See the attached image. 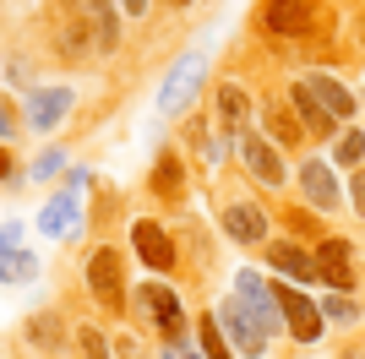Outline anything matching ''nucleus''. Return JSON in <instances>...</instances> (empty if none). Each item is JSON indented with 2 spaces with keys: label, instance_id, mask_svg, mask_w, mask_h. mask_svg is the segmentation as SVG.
<instances>
[{
  "label": "nucleus",
  "instance_id": "39448f33",
  "mask_svg": "<svg viewBox=\"0 0 365 359\" xmlns=\"http://www.w3.org/2000/svg\"><path fill=\"white\" fill-rule=\"evenodd\" d=\"M262 28L278 33V38H305V33L322 28V16L311 0H267L262 6Z\"/></svg>",
  "mask_w": 365,
  "mask_h": 359
},
{
  "label": "nucleus",
  "instance_id": "6e6552de",
  "mask_svg": "<svg viewBox=\"0 0 365 359\" xmlns=\"http://www.w3.org/2000/svg\"><path fill=\"white\" fill-rule=\"evenodd\" d=\"M88 288H93V299H98L104 311H120V305H125V288H120V256L109 251V245H98V251L88 256Z\"/></svg>",
  "mask_w": 365,
  "mask_h": 359
},
{
  "label": "nucleus",
  "instance_id": "423d86ee",
  "mask_svg": "<svg viewBox=\"0 0 365 359\" xmlns=\"http://www.w3.org/2000/svg\"><path fill=\"white\" fill-rule=\"evenodd\" d=\"M218 327H224L229 348H235V354H245V359H257L262 348H267V332H262V321L245 311L240 299H229L224 311H218Z\"/></svg>",
  "mask_w": 365,
  "mask_h": 359
},
{
  "label": "nucleus",
  "instance_id": "7ed1b4c3",
  "mask_svg": "<svg viewBox=\"0 0 365 359\" xmlns=\"http://www.w3.org/2000/svg\"><path fill=\"white\" fill-rule=\"evenodd\" d=\"M235 136V147H240V158H245V169H251V175L262 180V185H273V191H284V158H278V147L273 142H267V131H229Z\"/></svg>",
  "mask_w": 365,
  "mask_h": 359
},
{
  "label": "nucleus",
  "instance_id": "f8f14e48",
  "mask_svg": "<svg viewBox=\"0 0 365 359\" xmlns=\"http://www.w3.org/2000/svg\"><path fill=\"white\" fill-rule=\"evenodd\" d=\"M224 234L240 239V245H262V239H267V212L251 207V202H229L224 207Z\"/></svg>",
  "mask_w": 365,
  "mask_h": 359
},
{
  "label": "nucleus",
  "instance_id": "aec40b11",
  "mask_svg": "<svg viewBox=\"0 0 365 359\" xmlns=\"http://www.w3.org/2000/svg\"><path fill=\"white\" fill-rule=\"evenodd\" d=\"M245 109H251L245 88H240V82H224V88H218V120H224L229 131H240V125H245Z\"/></svg>",
  "mask_w": 365,
  "mask_h": 359
},
{
  "label": "nucleus",
  "instance_id": "f03ea898",
  "mask_svg": "<svg viewBox=\"0 0 365 359\" xmlns=\"http://www.w3.org/2000/svg\"><path fill=\"white\" fill-rule=\"evenodd\" d=\"M131 305H137V316L148 321L153 332H158V338H169V343H175V338L185 332V311H180V294H175L169 283H158V278H148V283H142L137 294H131Z\"/></svg>",
  "mask_w": 365,
  "mask_h": 359
},
{
  "label": "nucleus",
  "instance_id": "ddd939ff",
  "mask_svg": "<svg viewBox=\"0 0 365 359\" xmlns=\"http://www.w3.org/2000/svg\"><path fill=\"white\" fill-rule=\"evenodd\" d=\"M300 191H305L311 207H327V212L338 207V180H333V169H327V158H305L300 164Z\"/></svg>",
  "mask_w": 365,
  "mask_h": 359
},
{
  "label": "nucleus",
  "instance_id": "2eb2a0df",
  "mask_svg": "<svg viewBox=\"0 0 365 359\" xmlns=\"http://www.w3.org/2000/svg\"><path fill=\"white\" fill-rule=\"evenodd\" d=\"M66 109H71V93L66 88H38L28 98V125L33 131H55V125L66 120Z\"/></svg>",
  "mask_w": 365,
  "mask_h": 359
},
{
  "label": "nucleus",
  "instance_id": "c756f323",
  "mask_svg": "<svg viewBox=\"0 0 365 359\" xmlns=\"http://www.w3.org/2000/svg\"><path fill=\"white\" fill-rule=\"evenodd\" d=\"M349 196H354V207H360V218H365V175L349 180Z\"/></svg>",
  "mask_w": 365,
  "mask_h": 359
},
{
  "label": "nucleus",
  "instance_id": "6ab92c4d",
  "mask_svg": "<svg viewBox=\"0 0 365 359\" xmlns=\"http://www.w3.org/2000/svg\"><path fill=\"white\" fill-rule=\"evenodd\" d=\"M267 142H273V147H294V142H305L300 120H294L284 104H273V109H267Z\"/></svg>",
  "mask_w": 365,
  "mask_h": 359
},
{
  "label": "nucleus",
  "instance_id": "2f4dec72",
  "mask_svg": "<svg viewBox=\"0 0 365 359\" xmlns=\"http://www.w3.org/2000/svg\"><path fill=\"white\" fill-rule=\"evenodd\" d=\"M120 6H125L131 16H142V11H148V0H120Z\"/></svg>",
  "mask_w": 365,
  "mask_h": 359
},
{
  "label": "nucleus",
  "instance_id": "f257e3e1",
  "mask_svg": "<svg viewBox=\"0 0 365 359\" xmlns=\"http://www.w3.org/2000/svg\"><path fill=\"white\" fill-rule=\"evenodd\" d=\"M120 38V22L109 11V0H66V28H61V44L66 49H115Z\"/></svg>",
  "mask_w": 365,
  "mask_h": 359
},
{
  "label": "nucleus",
  "instance_id": "1a4fd4ad",
  "mask_svg": "<svg viewBox=\"0 0 365 359\" xmlns=\"http://www.w3.org/2000/svg\"><path fill=\"white\" fill-rule=\"evenodd\" d=\"M235 299H240L245 311L262 321V332H267V338L284 327V311H278V288H267L257 272H240V278H235Z\"/></svg>",
  "mask_w": 365,
  "mask_h": 359
},
{
  "label": "nucleus",
  "instance_id": "9b49d317",
  "mask_svg": "<svg viewBox=\"0 0 365 359\" xmlns=\"http://www.w3.org/2000/svg\"><path fill=\"white\" fill-rule=\"evenodd\" d=\"M38 229H44L49 239H71L76 229H82V207H76V191L49 196V202H44V212H38Z\"/></svg>",
  "mask_w": 365,
  "mask_h": 359
},
{
  "label": "nucleus",
  "instance_id": "393cba45",
  "mask_svg": "<svg viewBox=\"0 0 365 359\" xmlns=\"http://www.w3.org/2000/svg\"><path fill=\"white\" fill-rule=\"evenodd\" d=\"M360 158H365V136H360V131H344V136H338V147H333V164L354 169Z\"/></svg>",
  "mask_w": 365,
  "mask_h": 359
},
{
  "label": "nucleus",
  "instance_id": "0eeeda50",
  "mask_svg": "<svg viewBox=\"0 0 365 359\" xmlns=\"http://www.w3.org/2000/svg\"><path fill=\"white\" fill-rule=\"evenodd\" d=\"M278 311H284V327H289L294 343H317L322 338V305H311L294 283H278Z\"/></svg>",
  "mask_w": 365,
  "mask_h": 359
},
{
  "label": "nucleus",
  "instance_id": "b1692460",
  "mask_svg": "<svg viewBox=\"0 0 365 359\" xmlns=\"http://www.w3.org/2000/svg\"><path fill=\"white\" fill-rule=\"evenodd\" d=\"M0 261H6V283H28L33 272H38V261H33L28 251H16V245H6V256H0Z\"/></svg>",
  "mask_w": 365,
  "mask_h": 359
},
{
  "label": "nucleus",
  "instance_id": "4468645a",
  "mask_svg": "<svg viewBox=\"0 0 365 359\" xmlns=\"http://www.w3.org/2000/svg\"><path fill=\"white\" fill-rule=\"evenodd\" d=\"M354 251H349V239H322V251H317V267H322V278H327V283L333 288H344V294H349L354 288Z\"/></svg>",
  "mask_w": 365,
  "mask_h": 359
},
{
  "label": "nucleus",
  "instance_id": "9d476101",
  "mask_svg": "<svg viewBox=\"0 0 365 359\" xmlns=\"http://www.w3.org/2000/svg\"><path fill=\"white\" fill-rule=\"evenodd\" d=\"M131 245H137V256L148 261L153 272H169L175 267V239L164 234V229L153 224V218H142V224H131Z\"/></svg>",
  "mask_w": 365,
  "mask_h": 359
},
{
  "label": "nucleus",
  "instance_id": "412c9836",
  "mask_svg": "<svg viewBox=\"0 0 365 359\" xmlns=\"http://www.w3.org/2000/svg\"><path fill=\"white\" fill-rule=\"evenodd\" d=\"M153 185H158V196H169V202H180L185 191V169L175 152H158V169H153Z\"/></svg>",
  "mask_w": 365,
  "mask_h": 359
},
{
  "label": "nucleus",
  "instance_id": "bb28decb",
  "mask_svg": "<svg viewBox=\"0 0 365 359\" xmlns=\"http://www.w3.org/2000/svg\"><path fill=\"white\" fill-rule=\"evenodd\" d=\"M76 338H82V348H88V359H109V343H104V332H98V327H82V332H76Z\"/></svg>",
  "mask_w": 365,
  "mask_h": 359
},
{
  "label": "nucleus",
  "instance_id": "5701e85b",
  "mask_svg": "<svg viewBox=\"0 0 365 359\" xmlns=\"http://www.w3.org/2000/svg\"><path fill=\"white\" fill-rule=\"evenodd\" d=\"M28 338H33V343H38V348H55V343H61V338H66L61 316H55V311H38V316H33V321H28Z\"/></svg>",
  "mask_w": 365,
  "mask_h": 359
},
{
  "label": "nucleus",
  "instance_id": "473e14b6",
  "mask_svg": "<svg viewBox=\"0 0 365 359\" xmlns=\"http://www.w3.org/2000/svg\"><path fill=\"white\" fill-rule=\"evenodd\" d=\"M175 6H185V0H175Z\"/></svg>",
  "mask_w": 365,
  "mask_h": 359
},
{
  "label": "nucleus",
  "instance_id": "dca6fc26",
  "mask_svg": "<svg viewBox=\"0 0 365 359\" xmlns=\"http://www.w3.org/2000/svg\"><path fill=\"white\" fill-rule=\"evenodd\" d=\"M267 267H273L278 278H289V283H311V278H322L317 256H305L300 245H273V251H267Z\"/></svg>",
  "mask_w": 365,
  "mask_h": 359
},
{
  "label": "nucleus",
  "instance_id": "4be33fe9",
  "mask_svg": "<svg viewBox=\"0 0 365 359\" xmlns=\"http://www.w3.org/2000/svg\"><path fill=\"white\" fill-rule=\"evenodd\" d=\"M197 332H202V354H207V359H235V348H229L224 327H218V316H202Z\"/></svg>",
  "mask_w": 365,
  "mask_h": 359
},
{
  "label": "nucleus",
  "instance_id": "a878e982",
  "mask_svg": "<svg viewBox=\"0 0 365 359\" xmlns=\"http://www.w3.org/2000/svg\"><path fill=\"white\" fill-rule=\"evenodd\" d=\"M322 311L333 316L338 327H349V321H360V305H354L349 294H327V305H322Z\"/></svg>",
  "mask_w": 365,
  "mask_h": 359
},
{
  "label": "nucleus",
  "instance_id": "cd10ccee",
  "mask_svg": "<svg viewBox=\"0 0 365 359\" xmlns=\"http://www.w3.org/2000/svg\"><path fill=\"white\" fill-rule=\"evenodd\" d=\"M66 169V152H44L38 164H33V180H49V175H61Z\"/></svg>",
  "mask_w": 365,
  "mask_h": 359
},
{
  "label": "nucleus",
  "instance_id": "f3484780",
  "mask_svg": "<svg viewBox=\"0 0 365 359\" xmlns=\"http://www.w3.org/2000/svg\"><path fill=\"white\" fill-rule=\"evenodd\" d=\"M289 98H294V109H300V120H305V131H311V136H333L338 115H333L327 104H322L317 93H311V82H300V88H294Z\"/></svg>",
  "mask_w": 365,
  "mask_h": 359
},
{
  "label": "nucleus",
  "instance_id": "c85d7f7f",
  "mask_svg": "<svg viewBox=\"0 0 365 359\" xmlns=\"http://www.w3.org/2000/svg\"><path fill=\"white\" fill-rule=\"evenodd\" d=\"M164 359H207V354H197V348H185V343H180V338H175V343H169V348H164Z\"/></svg>",
  "mask_w": 365,
  "mask_h": 359
},
{
  "label": "nucleus",
  "instance_id": "a211bd4d",
  "mask_svg": "<svg viewBox=\"0 0 365 359\" xmlns=\"http://www.w3.org/2000/svg\"><path fill=\"white\" fill-rule=\"evenodd\" d=\"M311 93H317V98H322L327 109H333L338 120H349V115H354V93L344 88L338 76H311Z\"/></svg>",
  "mask_w": 365,
  "mask_h": 359
},
{
  "label": "nucleus",
  "instance_id": "7c9ffc66",
  "mask_svg": "<svg viewBox=\"0 0 365 359\" xmlns=\"http://www.w3.org/2000/svg\"><path fill=\"white\" fill-rule=\"evenodd\" d=\"M0 136H6V142H11V136H16V115H11V104L0 109Z\"/></svg>",
  "mask_w": 365,
  "mask_h": 359
},
{
  "label": "nucleus",
  "instance_id": "20e7f679",
  "mask_svg": "<svg viewBox=\"0 0 365 359\" xmlns=\"http://www.w3.org/2000/svg\"><path fill=\"white\" fill-rule=\"evenodd\" d=\"M202 76H207V60H202V55H180V60H175V71L164 76V88H158V109H164V115H180V109L197 98Z\"/></svg>",
  "mask_w": 365,
  "mask_h": 359
}]
</instances>
